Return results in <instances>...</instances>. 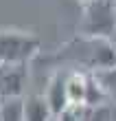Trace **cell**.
<instances>
[{"mask_svg":"<svg viewBox=\"0 0 116 121\" xmlns=\"http://www.w3.org/2000/svg\"><path fill=\"white\" fill-rule=\"evenodd\" d=\"M48 62H68L81 70L96 73L103 68L116 66V44L105 38H88L79 33L68 44H64Z\"/></svg>","mask_w":116,"mask_h":121,"instance_id":"obj_1","label":"cell"},{"mask_svg":"<svg viewBox=\"0 0 116 121\" xmlns=\"http://www.w3.org/2000/svg\"><path fill=\"white\" fill-rule=\"evenodd\" d=\"M116 31V0H92L83 7L79 33L88 38L110 40Z\"/></svg>","mask_w":116,"mask_h":121,"instance_id":"obj_2","label":"cell"},{"mask_svg":"<svg viewBox=\"0 0 116 121\" xmlns=\"http://www.w3.org/2000/svg\"><path fill=\"white\" fill-rule=\"evenodd\" d=\"M42 53V42L37 35L26 31H0V62L26 64Z\"/></svg>","mask_w":116,"mask_h":121,"instance_id":"obj_3","label":"cell"},{"mask_svg":"<svg viewBox=\"0 0 116 121\" xmlns=\"http://www.w3.org/2000/svg\"><path fill=\"white\" fill-rule=\"evenodd\" d=\"M26 66L24 64H7L0 62V99L11 101V99H24L22 92L26 86Z\"/></svg>","mask_w":116,"mask_h":121,"instance_id":"obj_4","label":"cell"},{"mask_svg":"<svg viewBox=\"0 0 116 121\" xmlns=\"http://www.w3.org/2000/svg\"><path fill=\"white\" fill-rule=\"evenodd\" d=\"M46 101L53 110L55 119H59L66 110H70V95H68V73L64 70H55L48 79V86H46V92H44Z\"/></svg>","mask_w":116,"mask_h":121,"instance_id":"obj_5","label":"cell"},{"mask_svg":"<svg viewBox=\"0 0 116 121\" xmlns=\"http://www.w3.org/2000/svg\"><path fill=\"white\" fill-rule=\"evenodd\" d=\"M22 106H24V121H53L55 119L44 95H28L22 99Z\"/></svg>","mask_w":116,"mask_h":121,"instance_id":"obj_6","label":"cell"},{"mask_svg":"<svg viewBox=\"0 0 116 121\" xmlns=\"http://www.w3.org/2000/svg\"><path fill=\"white\" fill-rule=\"evenodd\" d=\"M79 121H112L110 106H79L72 108Z\"/></svg>","mask_w":116,"mask_h":121,"instance_id":"obj_7","label":"cell"},{"mask_svg":"<svg viewBox=\"0 0 116 121\" xmlns=\"http://www.w3.org/2000/svg\"><path fill=\"white\" fill-rule=\"evenodd\" d=\"M94 77H96L99 86L103 88L107 101H116V66L96 70V73H94Z\"/></svg>","mask_w":116,"mask_h":121,"instance_id":"obj_8","label":"cell"},{"mask_svg":"<svg viewBox=\"0 0 116 121\" xmlns=\"http://www.w3.org/2000/svg\"><path fill=\"white\" fill-rule=\"evenodd\" d=\"M0 121H24V106H22V99L2 101V108H0Z\"/></svg>","mask_w":116,"mask_h":121,"instance_id":"obj_9","label":"cell"},{"mask_svg":"<svg viewBox=\"0 0 116 121\" xmlns=\"http://www.w3.org/2000/svg\"><path fill=\"white\" fill-rule=\"evenodd\" d=\"M57 121H79V119H77V115H75V110L70 108V110H66V112H64V115L57 119Z\"/></svg>","mask_w":116,"mask_h":121,"instance_id":"obj_10","label":"cell"},{"mask_svg":"<svg viewBox=\"0 0 116 121\" xmlns=\"http://www.w3.org/2000/svg\"><path fill=\"white\" fill-rule=\"evenodd\" d=\"M77 2H81V4L85 7V4H88V2H92V0H77Z\"/></svg>","mask_w":116,"mask_h":121,"instance_id":"obj_11","label":"cell"},{"mask_svg":"<svg viewBox=\"0 0 116 121\" xmlns=\"http://www.w3.org/2000/svg\"><path fill=\"white\" fill-rule=\"evenodd\" d=\"M0 108H2V99H0Z\"/></svg>","mask_w":116,"mask_h":121,"instance_id":"obj_12","label":"cell"}]
</instances>
